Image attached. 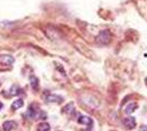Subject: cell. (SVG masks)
Returning a JSON list of instances; mask_svg holds the SVG:
<instances>
[{
	"label": "cell",
	"instance_id": "3957f363",
	"mask_svg": "<svg viewBox=\"0 0 147 131\" xmlns=\"http://www.w3.org/2000/svg\"><path fill=\"white\" fill-rule=\"evenodd\" d=\"M123 125L125 126V128L127 129H134L135 126H136V119L134 117H126V118L123 119Z\"/></svg>",
	"mask_w": 147,
	"mask_h": 131
},
{
	"label": "cell",
	"instance_id": "8fae6325",
	"mask_svg": "<svg viewBox=\"0 0 147 131\" xmlns=\"http://www.w3.org/2000/svg\"><path fill=\"white\" fill-rule=\"evenodd\" d=\"M20 88H19V86L17 85V84H13L12 86H11V88H10V95H12V96H14V95H18L20 92Z\"/></svg>",
	"mask_w": 147,
	"mask_h": 131
},
{
	"label": "cell",
	"instance_id": "9a60e30c",
	"mask_svg": "<svg viewBox=\"0 0 147 131\" xmlns=\"http://www.w3.org/2000/svg\"><path fill=\"white\" fill-rule=\"evenodd\" d=\"M145 83H146V85H147V78H146V80H145Z\"/></svg>",
	"mask_w": 147,
	"mask_h": 131
},
{
	"label": "cell",
	"instance_id": "4fadbf2b",
	"mask_svg": "<svg viewBox=\"0 0 147 131\" xmlns=\"http://www.w3.org/2000/svg\"><path fill=\"white\" fill-rule=\"evenodd\" d=\"M140 131H147V126H142L140 128Z\"/></svg>",
	"mask_w": 147,
	"mask_h": 131
},
{
	"label": "cell",
	"instance_id": "9c48e42d",
	"mask_svg": "<svg viewBox=\"0 0 147 131\" xmlns=\"http://www.w3.org/2000/svg\"><path fill=\"white\" fill-rule=\"evenodd\" d=\"M23 100H21V98H19V100H14L12 103V105H11V108H12L13 110H17V109H19V108H21V107L23 106Z\"/></svg>",
	"mask_w": 147,
	"mask_h": 131
},
{
	"label": "cell",
	"instance_id": "6da1fadb",
	"mask_svg": "<svg viewBox=\"0 0 147 131\" xmlns=\"http://www.w3.org/2000/svg\"><path fill=\"white\" fill-rule=\"evenodd\" d=\"M110 39H111V34H110V32L109 31H102L98 35V37H97L98 43L102 44V45H107V44H109Z\"/></svg>",
	"mask_w": 147,
	"mask_h": 131
},
{
	"label": "cell",
	"instance_id": "5b68a950",
	"mask_svg": "<svg viewBox=\"0 0 147 131\" xmlns=\"http://www.w3.org/2000/svg\"><path fill=\"white\" fill-rule=\"evenodd\" d=\"M78 122H79V124H82V125L89 126V127H91V126L93 125L92 119L90 118V117H88V116H80L79 118H78Z\"/></svg>",
	"mask_w": 147,
	"mask_h": 131
},
{
	"label": "cell",
	"instance_id": "2e32d148",
	"mask_svg": "<svg viewBox=\"0 0 147 131\" xmlns=\"http://www.w3.org/2000/svg\"><path fill=\"white\" fill-rule=\"evenodd\" d=\"M57 131H59V130H57Z\"/></svg>",
	"mask_w": 147,
	"mask_h": 131
},
{
	"label": "cell",
	"instance_id": "7a4b0ae2",
	"mask_svg": "<svg viewBox=\"0 0 147 131\" xmlns=\"http://www.w3.org/2000/svg\"><path fill=\"white\" fill-rule=\"evenodd\" d=\"M14 63V58L11 55H0V65L11 66Z\"/></svg>",
	"mask_w": 147,
	"mask_h": 131
},
{
	"label": "cell",
	"instance_id": "5bb4252c",
	"mask_svg": "<svg viewBox=\"0 0 147 131\" xmlns=\"http://www.w3.org/2000/svg\"><path fill=\"white\" fill-rule=\"evenodd\" d=\"M2 107H3V104H2V103H1V102H0V109H1V108H2Z\"/></svg>",
	"mask_w": 147,
	"mask_h": 131
},
{
	"label": "cell",
	"instance_id": "277c9868",
	"mask_svg": "<svg viewBox=\"0 0 147 131\" xmlns=\"http://www.w3.org/2000/svg\"><path fill=\"white\" fill-rule=\"evenodd\" d=\"M16 127H17V122H16V121H12V120H9V121L3 122L2 129L5 131H11V130H13Z\"/></svg>",
	"mask_w": 147,
	"mask_h": 131
},
{
	"label": "cell",
	"instance_id": "ba28073f",
	"mask_svg": "<svg viewBox=\"0 0 147 131\" xmlns=\"http://www.w3.org/2000/svg\"><path fill=\"white\" fill-rule=\"evenodd\" d=\"M137 104L136 103H131V104H129L127 106L125 107V109H124V112H125V114H132V112H135V109L137 108Z\"/></svg>",
	"mask_w": 147,
	"mask_h": 131
},
{
	"label": "cell",
	"instance_id": "7c38bea8",
	"mask_svg": "<svg viewBox=\"0 0 147 131\" xmlns=\"http://www.w3.org/2000/svg\"><path fill=\"white\" fill-rule=\"evenodd\" d=\"M74 110V103H69L68 105L63 108V112H66V114H69V112H71Z\"/></svg>",
	"mask_w": 147,
	"mask_h": 131
},
{
	"label": "cell",
	"instance_id": "52a82bcc",
	"mask_svg": "<svg viewBox=\"0 0 147 131\" xmlns=\"http://www.w3.org/2000/svg\"><path fill=\"white\" fill-rule=\"evenodd\" d=\"M46 100L49 102V103H61V96H57V95H47V97H46Z\"/></svg>",
	"mask_w": 147,
	"mask_h": 131
},
{
	"label": "cell",
	"instance_id": "30bf717a",
	"mask_svg": "<svg viewBox=\"0 0 147 131\" xmlns=\"http://www.w3.org/2000/svg\"><path fill=\"white\" fill-rule=\"evenodd\" d=\"M51 127L47 122H42L37 126V131H49Z\"/></svg>",
	"mask_w": 147,
	"mask_h": 131
},
{
	"label": "cell",
	"instance_id": "8992f818",
	"mask_svg": "<svg viewBox=\"0 0 147 131\" xmlns=\"http://www.w3.org/2000/svg\"><path fill=\"white\" fill-rule=\"evenodd\" d=\"M30 83H31V87L34 91L38 90V79H37L35 75H31L30 76Z\"/></svg>",
	"mask_w": 147,
	"mask_h": 131
},
{
	"label": "cell",
	"instance_id": "e0dca14e",
	"mask_svg": "<svg viewBox=\"0 0 147 131\" xmlns=\"http://www.w3.org/2000/svg\"><path fill=\"white\" fill-rule=\"evenodd\" d=\"M89 131H90V130H89Z\"/></svg>",
	"mask_w": 147,
	"mask_h": 131
}]
</instances>
